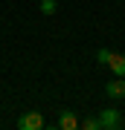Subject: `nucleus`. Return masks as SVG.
<instances>
[{"label": "nucleus", "instance_id": "nucleus-4", "mask_svg": "<svg viewBox=\"0 0 125 130\" xmlns=\"http://www.w3.org/2000/svg\"><path fill=\"white\" fill-rule=\"evenodd\" d=\"M58 127H61V130H76V127H79V119H76L70 110H64V113L58 116Z\"/></svg>", "mask_w": 125, "mask_h": 130}, {"label": "nucleus", "instance_id": "nucleus-7", "mask_svg": "<svg viewBox=\"0 0 125 130\" xmlns=\"http://www.w3.org/2000/svg\"><path fill=\"white\" fill-rule=\"evenodd\" d=\"M82 127H84V130H99V119H84Z\"/></svg>", "mask_w": 125, "mask_h": 130}, {"label": "nucleus", "instance_id": "nucleus-1", "mask_svg": "<svg viewBox=\"0 0 125 130\" xmlns=\"http://www.w3.org/2000/svg\"><path fill=\"white\" fill-rule=\"evenodd\" d=\"M99 127H102V130H119V127H122L119 110H113V107L102 110V113H99Z\"/></svg>", "mask_w": 125, "mask_h": 130}, {"label": "nucleus", "instance_id": "nucleus-6", "mask_svg": "<svg viewBox=\"0 0 125 130\" xmlns=\"http://www.w3.org/2000/svg\"><path fill=\"white\" fill-rule=\"evenodd\" d=\"M41 12L44 14H55V0H41Z\"/></svg>", "mask_w": 125, "mask_h": 130}, {"label": "nucleus", "instance_id": "nucleus-8", "mask_svg": "<svg viewBox=\"0 0 125 130\" xmlns=\"http://www.w3.org/2000/svg\"><path fill=\"white\" fill-rule=\"evenodd\" d=\"M96 58H99V64H108V58H111V49H99V52H96Z\"/></svg>", "mask_w": 125, "mask_h": 130}, {"label": "nucleus", "instance_id": "nucleus-5", "mask_svg": "<svg viewBox=\"0 0 125 130\" xmlns=\"http://www.w3.org/2000/svg\"><path fill=\"white\" fill-rule=\"evenodd\" d=\"M108 67L113 70V75L125 78V58H122V55H113V52H111V58H108Z\"/></svg>", "mask_w": 125, "mask_h": 130}, {"label": "nucleus", "instance_id": "nucleus-2", "mask_svg": "<svg viewBox=\"0 0 125 130\" xmlns=\"http://www.w3.org/2000/svg\"><path fill=\"white\" fill-rule=\"evenodd\" d=\"M18 127H20V130H41V127H44V116L32 110V113H26V116H20Z\"/></svg>", "mask_w": 125, "mask_h": 130}, {"label": "nucleus", "instance_id": "nucleus-3", "mask_svg": "<svg viewBox=\"0 0 125 130\" xmlns=\"http://www.w3.org/2000/svg\"><path fill=\"white\" fill-rule=\"evenodd\" d=\"M105 93H108V98H122V95H125V78L116 75L113 81H108V84H105Z\"/></svg>", "mask_w": 125, "mask_h": 130}]
</instances>
